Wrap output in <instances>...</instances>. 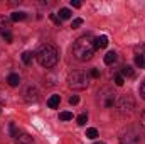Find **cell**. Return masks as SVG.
I'll return each mask as SVG.
<instances>
[{"mask_svg":"<svg viewBox=\"0 0 145 144\" xmlns=\"http://www.w3.org/2000/svg\"><path fill=\"white\" fill-rule=\"evenodd\" d=\"M95 37L91 34H84V36L78 37L72 44V56L78 61H88L93 58L95 54Z\"/></svg>","mask_w":145,"mask_h":144,"instance_id":"obj_1","label":"cell"},{"mask_svg":"<svg viewBox=\"0 0 145 144\" xmlns=\"http://www.w3.org/2000/svg\"><path fill=\"white\" fill-rule=\"evenodd\" d=\"M36 58L37 61H39V65L42 66V68H54L56 65H57V59H59V53H57V49L54 48V46H51V44H42L39 49H37L36 53Z\"/></svg>","mask_w":145,"mask_h":144,"instance_id":"obj_2","label":"cell"},{"mask_svg":"<svg viewBox=\"0 0 145 144\" xmlns=\"http://www.w3.org/2000/svg\"><path fill=\"white\" fill-rule=\"evenodd\" d=\"M88 85H89V76L84 71L76 70L68 75V87L72 90H84L88 88Z\"/></svg>","mask_w":145,"mask_h":144,"instance_id":"obj_3","label":"cell"},{"mask_svg":"<svg viewBox=\"0 0 145 144\" xmlns=\"http://www.w3.org/2000/svg\"><path fill=\"white\" fill-rule=\"evenodd\" d=\"M144 139V134L140 131V127H135V126H130L127 127L121 136H120V144H140Z\"/></svg>","mask_w":145,"mask_h":144,"instance_id":"obj_4","label":"cell"},{"mask_svg":"<svg viewBox=\"0 0 145 144\" xmlns=\"http://www.w3.org/2000/svg\"><path fill=\"white\" fill-rule=\"evenodd\" d=\"M118 108H120V114L121 115H130L135 108V102L130 95H121L118 98Z\"/></svg>","mask_w":145,"mask_h":144,"instance_id":"obj_5","label":"cell"},{"mask_svg":"<svg viewBox=\"0 0 145 144\" xmlns=\"http://www.w3.org/2000/svg\"><path fill=\"white\" fill-rule=\"evenodd\" d=\"M98 95H100L101 104H103L106 108H111L113 105H115V93H113V92H110V90H108V95H103V93L100 92Z\"/></svg>","mask_w":145,"mask_h":144,"instance_id":"obj_6","label":"cell"},{"mask_svg":"<svg viewBox=\"0 0 145 144\" xmlns=\"http://www.w3.org/2000/svg\"><path fill=\"white\" fill-rule=\"evenodd\" d=\"M108 46V37L105 36H98V37H95V48L96 49H103V48H106Z\"/></svg>","mask_w":145,"mask_h":144,"instance_id":"obj_7","label":"cell"},{"mask_svg":"<svg viewBox=\"0 0 145 144\" xmlns=\"http://www.w3.org/2000/svg\"><path fill=\"white\" fill-rule=\"evenodd\" d=\"M8 27H12V20L0 15V32H2V34H3V32H8Z\"/></svg>","mask_w":145,"mask_h":144,"instance_id":"obj_8","label":"cell"},{"mask_svg":"<svg viewBox=\"0 0 145 144\" xmlns=\"http://www.w3.org/2000/svg\"><path fill=\"white\" fill-rule=\"evenodd\" d=\"M7 83H8L10 87H19V83H20V76H19L17 73H10V75L7 76Z\"/></svg>","mask_w":145,"mask_h":144,"instance_id":"obj_9","label":"cell"},{"mask_svg":"<svg viewBox=\"0 0 145 144\" xmlns=\"http://www.w3.org/2000/svg\"><path fill=\"white\" fill-rule=\"evenodd\" d=\"M59 102H61V97H59V95H51L49 100H47V107L49 108H57L59 107Z\"/></svg>","mask_w":145,"mask_h":144,"instance_id":"obj_10","label":"cell"},{"mask_svg":"<svg viewBox=\"0 0 145 144\" xmlns=\"http://www.w3.org/2000/svg\"><path fill=\"white\" fill-rule=\"evenodd\" d=\"M25 100H37V88L34 87H29L27 88V92H25Z\"/></svg>","mask_w":145,"mask_h":144,"instance_id":"obj_11","label":"cell"},{"mask_svg":"<svg viewBox=\"0 0 145 144\" xmlns=\"http://www.w3.org/2000/svg\"><path fill=\"white\" fill-rule=\"evenodd\" d=\"M15 144H34V139L29 134H22V136H19V139H17Z\"/></svg>","mask_w":145,"mask_h":144,"instance_id":"obj_12","label":"cell"},{"mask_svg":"<svg viewBox=\"0 0 145 144\" xmlns=\"http://www.w3.org/2000/svg\"><path fill=\"white\" fill-rule=\"evenodd\" d=\"M25 17H27V14H25V12H14V14L10 15V20L19 22V20H25Z\"/></svg>","mask_w":145,"mask_h":144,"instance_id":"obj_13","label":"cell"},{"mask_svg":"<svg viewBox=\"0 0 145 144\" xmlns=\"http://www.w3.org/2000/svg\"><path fill=\"white\" fill-rule=\"evenodd\" d=\"M116 61V53L115 51H108L106 54H105V63L106 65H113Z\"/></svg>","mask_w":145,"mask_h":144,"instance_id":"obj_14","label":"cell"},{"mask_svg":"<svg viewBox=\"0 0 145 144\" xmlns=\"http://www.w3.org/2000/svg\"><path fill=\"white\" fill-rule=\"evenodd\" d=\"M121 76H123V78H125V76H128V78H133V76H135L133 68H132V66H128V65H127V66H123V68H121Z\"/></svg>","mask_w":145,"mask_h":144,"instance_id":"obj_15","label":"cell"},{"mask_svg":"<svg viewBox=\"0 0 145 144\" xmlns=\"http://www.w3.org/2000/svg\"><path fill=\"white\" fill-rule=\"evenodd\" d=\"M71 10H69V9H61V10H59V19H61V20H66V19H71Z\"/></svg>","mask_w":145,"mask_h":144,"instance_id":"obj_16","label":"cell"},{"mask_svg":"<svg viewBox=\"0 0 145 144\" xmlns=\"http://www.w3.org/2000/svg\"><path fill=\"white\" fill-rule=\"evenodd\" d=\"M22 61H24V65H31L32 63V53L31 51H24L22 53Z\"/></svg>","mask_w":145,"mask_h":144,"instance_id":"obj_17","label":"cell"},{"mask_svg":"<svg viewBox=\"0 0 145 144\" xmlns=\"http://www.w3.org/2000/svg\"><path fill=\"white\" fill-rule=\"evenodd\" d=\"M86 137H88V139H96V137H98V131H96L95 127L86 129Z\"/></svg>","mask_w":145,"mask_h":144,"instance_id":"obj_18","label":"cell"},{"mask_svg":"<svg viewBox=\"0 0 145 144\" xmlns=\"http://www.w3.org/2000/svg\"><path fill=\"white\" fill-rule=\"evenodd\" d=\"M8 132H10V136H12V137H19V129L15 127V124H14V122H10V124H8Z\"/></svg>","mask_w":145,"mask_h":144,"instance_id":"obj_19","label":"cell"},{"mask_svg":"<svg viewBox=\"0 0 145 144\" xmlns=\"http://www.w3.org/2000/svg\"><path fill=\"white\" fill-rule=\"evenodd\" d=\"M135 65L138 68H145V58L142 54H135Z\"/></svg>","mask_w":145,"mask_h":144,"instance_id":"obj_20","label":"cell"},{"mask_svg":"<svg viewBox=\"0 0 145 144\" xmlns=\"http://www.w3.org/2000/svg\"><path fill=\"white\" fill-rule=\"evenodd\" d=\"M76 122H78V126H84V124L88 122V114H81V115L76 119Z\"/></svg>","mask_w":145,"mask_h":144,"instance_id":"obj_21","label":"cell"},{"mask_svg":"<svg viewBox=\"0 0 145 144\" xmlns=\"http://www.w3.org/2000/svg\"><path fill=\"white\" fill-rule=\"evenodd\" d=\"M59 119H61V120H71L72 114L71 112H61V114H59Z\"/></svg>","mask_w":145,"mask_h":144,"instance_id":"obj_22","label":"cell"},{"mask_svg":"<svg viewBox=\"0 0 145 144\" xmlns=\"http://www.w3.org/2000/svg\"><path fill=\"white\" fill-rule=\"evenodd\" d=\"M123 83H125V78H123L121 75H116V76H115V85H116V87H123Z\"/></svg>","mask_w":145,"mask_h":144,"instance_id":"obj_23","label":"cell"},{"mask_svg":"<svg viewBox=\"0 0 145 144\" xmlns=\"http://www.w3.org/2000/svg\"><path fill=\"white\" fill-rule=\"evenodd\" d=\"M81 26H83V19H74L72 24H71L72 29H78V27H81Z\"/></svg>","mask_w":145,"mask_h":144,"instance_id":"obj_24","label":"cell"},{"mask_svg":"<svg viewBox=\"0 0 145 144\" xmlns=\"http://www.w3.org/2000/svg\"><path fill=\"white\" fill-rule=\"evenodd\" d=\"M51 20H52V22H54L56 26H59V24H61V19H59V17H57L56 14H51Z\"/></svg>","mask_w":145,"mask_h":144,"instance_id":"obj_25","label":"cell"},{"mask_svg":"<svg viewBox=\"0 0 145 144\" xmlns=\"http://www.w3.org/2000/svg\"><path fill=\"white\" fill-rule=\"evenodd\" d=\"M2 36H3V39H5V41H7V42H12V39H14V36H12V34H10V32H3V34H2Z\"/></svg>","mask_w":145,"mask_h":144,"instance_id":"obj_26","label":"cell"},{"mask_svg":"<svg viewBox=\"0 0 145 144\" xmlns=\"http://www.w3.org/2000/svg\"><path fill=\"white\" fill-rule=\"evenodd\" d=\"M78 102H79V97H78V95H72L71 98H69V104H71V105H76Z\"/></svg>","mask_w":145,"mask_h":144,"instance_id":"obj_27","label":"cell"},{"mask_svg":"<svg viewBox=\"0 0 145 144\" xmlns=\"http://www.w3.org/2000/svg\"><path fill=\"white\" fill-rule=\"evenodd\" d=\"M71 7H74V9H79V7H81V2H79V0H71Z\"/></svg>","mask_w":145,"mask_h":144,"instance_id":"obj_28","label":"cell"},{"mask_svg":"<svg viewBox=\"0 0 145 144\" xmlns=\"http://www.w3.org/2000/svg\"><path fill=\"white\" fill-rule=\"evenodd\" d=\"M89 75H91L93 78H100V71H98L96 68H93V70H91V73H89Z\"/></svg>","mask_w":145,"mask_h":144,"instance_id":"obj_29","label":"cell"},{"mask_svg":"<svg viewBox=\"0 0 145 144\" xmlns=\"http://www.w3.org/2000/svg\"><path fill=\"white\" fill-rule=\"evenodd\" d=\"M137 54H142V56L145 58V44L142 46V48H137Z\"/></svg>","mask_w":145,"mask_h":144,"instance_id":"obj_30","label":"cell"},{"mask_svg":"<svg viewBox=\"0 0 145 144\" xmlns=\"http://www.w3.org/2000/svg\"><path fill=\"white\" fill-rule=\"evenodd\" d=\"M140 95H142V98L145 100V81L140 85Z\"/></svg>","mask_w":145,"mask_h":144,"instance_id":"obj_31","label":"cell"},{"mask_svg":"<svg viewBox=\"0 0 145 144\" xmlns=\"http://www.w3.org/2000/svg\"><path fill=\"white\" fill-rule=\"evenodd\" d=\"M140 124H142V127L145 129V110L142 112V117H140Z\"/></svg>","mask_w":145,"mask_h":144,"instance_id":"obj_32","label":"cell"},{"mask_svg":"<svg viewBox=\"0 0 145 144\" xmlns=\"http://www.w3.org/2000/svg\"><path fill=\"white\" fill-rule=\"evenodd\" d=\"M2 105H3V100H0V110H2Z\"/></svg>","mask_w":145,"mask_h":144,"instance_id":"obj_33","label":"cell"},{"mask_svg":"<svg viewBox=\"0 0 145 144\" xmlns=\"http://www.w3.org/2000/svg\"><path fill=\"white\" fill-rule=\"evenodd\" d=\"M95 144H105V143H101V141H100V143H95Z\"/></svg>","mask_w":145,"mask_h":144,"instance_id":"obj_34","label":"cell"}]
</instances>
